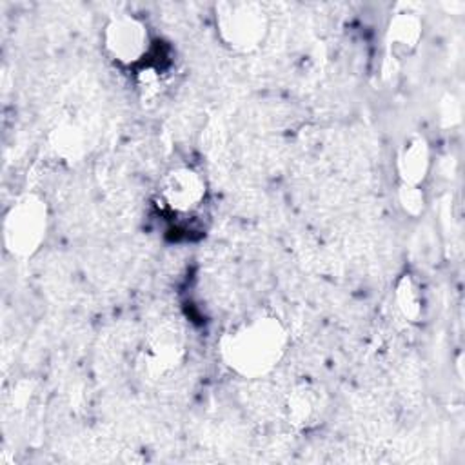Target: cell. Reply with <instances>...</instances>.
Instances as JSON below:
<instances>
[{"mask_svg": "<svg viewBox=\"0 0 465 465\" xmlns=\"http://www.w3.org/2000/svg\"><path fill=\"white\" fill-rule=\"evenodd\" d=\"M51 225L47 200L38 193H24L7 209L2 225L4 247L16 258H31L44 245Z\"/></svg>", "mask_w": 465, "mask_h": 465, "instance_id": "cell-3", "label": "cell"}, {"mask_svg": "<svg viewBox=\"0 0 465 465\" xmlns=\"http://www.w3.org/2000/svg\"><path fill=\"white\" fill-rule=\"evenodd\" d=\"M423 40V20L414 11L394 13L385 29L387 56L394 62L409 60L420 49Z\"/></svg>", "mask_w": 465, "mask_h": 465, "instance_id": "cell-8", "label": "cell"}, {"mask_svg": "<svg viewBox=\"0 0 465 465\" xmlns=\"http://www.w3.org/2000/svg\"><path fill=\"white\" fill-rule=\"evenodd\" d=\"M102 47L114 65L124 69L140 67L153 51L151 29L138 15H113L104 24Z\"/></svg>", "mask_w": 465, "mask_h": 465, "instance_id": "cell-4", "label": "cell"}, {"mask_svg": "<svg viewBox=\"0 0 465 465\" xmlns=\"http://www.w3.org/2000/svg\"><path fill=\"white\" fill-rule=\"evenodd\" d=\"M160 203L174 214H191L207 200V182L200 171L189 165L169 169L158 183Z\"/></svg>", "mask_w": 465, "mask_h": 465, "instance_id": "cell-7", "label": "cell"}, {"mask_svg": "<svg viewBox=\"0 0 465 465\" xmlns=\"http://www.w3.org/2000/svg\"><path fill=\"white\" fill-rule=\"evenodd\" d=\"M329 412V394L312 378L296 380L285 392L283 414L287 423L300 432L318 429Z\"/></svg>", "mask_w": 465, "mask_h": 465, "instance_id": "cell-6", "label": "cell"}, {"mask_svg": "<svg viewBox=\"0 0 465 465\" xmlns=\"http://www.w3.org/2000/svg\"><path fill=\"white\" fill-rule=\"evenodd\" d=\"M394 305L400 312V316L409 323H420L425 316V292L421 282L411 274H401L394 283V294H392Z\"/></svg>", "mask_w": 465, "mask_h": 465, "instance_id": "cell-11", "label": "cell"}, {"mask_svg": "<svg viewBox=\"0 0 465 465\" xmlns=\"http://www.w3.org/2000/svg\"><path fill=\"white\" fill-rule=\"evenodd\" d=\"M187 356V336L178 320L158 322L143 340L140 367L147 378L162 380L176 372Z\"/></svg>", "mask_w": 465, "mask_h": 465, "instance_id": "cell-5", "label": "cell"}, {"mask_svg": "<svg viewBox=\"0 0 465 465\" xmlns=\"http://www.w3.org/2000/svg\"><path fill=\"white\" fill-rule=\"evenodd\" d=\"M47 151L54 160L62 163L78 162L85 153L84 129L73 120L56 124L47 134Z\"/></svg>", "mask_w": 465, "mask_h": 465, "instance_id": "cell-10", "label": "cell"}, {"mask_svg": "<svg viewBox=\"0 0 465 465\" xmlns=\"http://www.w3.org/2000/svg\"><path fill=\"white\" fill-rule=\"evenodd\" d=\"M289 347L285 323L274 312H256L232 325L220 340L223 365L240 378L256 380L271 374Z\"/></svg>", "mask_w": 465, "mask_h": 465, "instance_id": "cell-1", "label": "cell"}, {"mask_svg": "<svg viewBox=\"0 0 465 465\" xmlns=\"http://www.w3.org/2000/svg\"><path fill=\"white\" fill-rule=\"evenodd\" d=\"M396 198H398V205L403 211V214H407L411 218H420L427 209V194L423 191V185L398 182Z\"/></svg>", "mask_w": 465, "mask_h": 465, "instance_id": "cell-12", "label": "cell"}, {"mask_svg": "<svg viewBox=\"0 0 465 465\" xmlns=\"http://www.w3.org/2000/svg\"><path fill=\"white\" fill-rule=\"evenodd\" d=\"M432 167V149L425 134H409L396 151L394 171L400 183L423 185Z\"/></svg>", "mask_w": 465, "mask_h": 465, "instance_id": "cell-9", "label": "cell"}, {"mask_svg": "<svg viewBox=\"0 0 465 465\" xmlns=\"http://www.w3.org/2000/svg\"><path fill=\"white\" fill-rule=\"evenodd\" d=\"M271 18L263 4L252 0H225L214 4V29L220 42L240 54L263 45Z\"/></svg>", "mask_w": 465, "mask_h": 465, "instance_id": "cell-2", "label": "cell"}]
</instances>
